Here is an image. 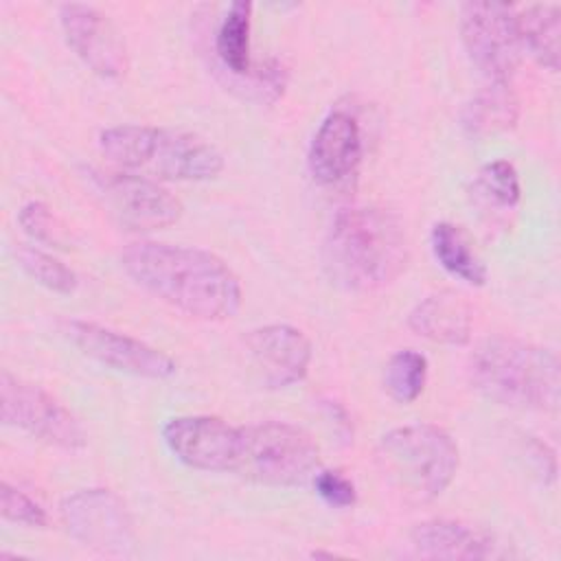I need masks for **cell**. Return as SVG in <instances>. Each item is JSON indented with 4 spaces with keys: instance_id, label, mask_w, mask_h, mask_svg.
I'll use <instances>...</instances> for the list:
<instances>
[{
    "instance_id": "obj_22",
    "label": "cell",
    "mask_w": 561,
    "mask_h": 561,
    "mask_svg": "<svg viewBox=\"0 0 561 561\" xmlns=\"http://www.w3.org/2000/svg\"><path fill=\"white\" fill-rule=\"evenodd\" d=\"M427 383V359L414 348H401L390 355L383 368V390L397 403L416 401Z\"/></svg>"
},
{
    "instance_id": "obj_19",
    "label": "cell",
    "mask_w": 561,
    "mask_h": 561,
    "mask_svg": "<svg viewBox=\"0 0 561 561\" xmlns=\"http://www.w3.org/2000/svg\"><path fill=\"white\" fill-rule=\"evenodd\" d=\"M430 243L434 259L443 270H447L451 276L465 280L467 285L482 287L489 278L486 265L478 256V252L471 245L469 234L451 224V221H438L434 224L430 232Z\"/></svg>"
},
{
    "instance_id": "obj_20",
    "label": "cell",
    "mask_w": 561,
    "mask_h": 561,
    "mask_svg": "<svg viewBox=\"0 0 561 561\" xmlns=\"http://www.w3.org/2000/svg\"><path fill=\"white\" fill-rule=\"evenodd\" d=\"M522 46L543 68L559 70V35H561V7L557 2H537L517 11Z\"/></svg>"
},
{
    "instance_id": "obj_16",
    "label": "cell",
    "mask_w": 561,
    "mask_h": 561,
    "mask_svg": "<svg viewBox=\"0 0 561 561\" xmlns=\"http://www.w3.org/2000/svg\"><path fill=\"white\" fill-rule=\"evenodd\" d=\"M410 543L419 557L425 559H493L500 554L497 539L460 519L432 517L414 524L410 530Z\"/></svg>"
},
{
    "instance_id": "obj_9",
    "label": "cell",
    "mask_w": 561,
    "mask_h": 561,
    "mask_svg": "<svg viewBox=\"0 0 561 561\" xmlns=\"http://www.w3.org/2000/svg\"><path fill=\"white\" fill-rule=\"evenodd\" d=\"M88 180L105 208L129 230H162L184 213L182 202L151 178L121 169H88Z\"/></svg>"
},
{
    "instance_id": "obj_5",
    "label": "cell",
    "mask_w": 561,
    "mask_h": 561,
    "mask_svg": "<svg viewBox=\"0 0 561 561\" xmlns=\"http://www.w3.org/2000/svg\"><path fill=\"white\" fill-rule=\"evenodd\" d=\"M375 456L383 480L410 504H425L443 495L460 462L451 434L432 423L386 432Z\"/></svg>"
},
{
    "instance_id": "obj_23",
    "label": "cell",
    "mask_w": 561,
    "mask_h": 561,
    "mask_svg": "<svg viewBox=\"0 0 561 561\" xmlns=\"http://www.w3.org/2000/svg\"><path fill=\"white\" fill-rule=\"evenodd\" d=\"M15 259H18V265L24 270V274L33 278L37 285L46 287L48 291L72 294L79 285L77 274L66 263H61L57 256L35 245L18 243Z\"/></svg>"
},
{
    "instance_id": "obj_24",
    "label": "cell",
    "mask_w": 561,
    "mask_h": 561,
    "mask_svg": "<svg viewBox=\"0 0 561 561\" xmlns=\"http://www.w3.org/2000/svg\"><path fill=\"white\" fill-rule=\"evenodd\" d=\"M473 195L495 208H515L522 197L519 175L508 160L486 162L473 180Z\"/></svg>"
},
{
    "instance_id": "obj_13",
    "label": "cell",
    "mask_w": 561,
    "mask_h": 561,
    "mask_svg": "<svg viewBox=\"0 0 561 561\" xmlns=\"http://www.w3.org/2000/svg\"><path fill=\"white\" fill-rule=\"evenodd\" d=\"M169 451L197 471L230 473L237 456L239 427L210 414L173 416L162 427Z\"/></svg>"
},
{
    "instance_id": "obj_18",
    "label": "cell",
    "mask_w": 561,
    "mask_h": 561,
    "mask_svg": "<svg viewBox=\"0 0 561 561\" xmlns=\"http://www.w3.org/2000/svg\"><path fill=\"white\" fill-rule=\"evenodd\" d=\"M519 121V99L511 83L489 81L478 94H473L460 114L462 129L471 138H484L491 134L508 131Z\"/></svg>"
},
{
    "instance_id": "obj_4",
    "label": "cell",
    "mask_w": 561,
    "mask_h": 561,
    "mask_svg": "<svg viewBox=\"0 0 561 561\" xmlns=\"http://www.w3.org/2000/svg\"><path fill=\"white\" fill-rule=\"evenodd\" d=\"M469 379L473 388L508 408L557 410L559 359L550 348L515 337H486L469 355Z\"/></svg>"
},
{
    "instance_id": "obj_3",
    "label": "cell",
    "mask_w": 561,
    "mask_h": 561,
    "mask_svg": "<svg viewBox=\"0 0 561 561\" xmlns=\"http://www.w3.org/2000/svg\"><path fill=\"white\" fill-rule=\"evenodd\" d=\"M99 149L116 169L156 182H204L224 169V156L213 142L153 125L107 127L99 136Z\"/></svg>"
},
{
    "instance_id": "obj_27",
    "label": "cell",
    "mask_w": 561,
    "mask_h": 561,
    "mask_svg": "<svg viewBox=\"0 0 561 561\" xmlns=\"http://www.w3.org/2000/svg\"><path fill=\"white\" fill-rule=\"evenodd\" d=\"M311 480L316 493L333 508H351L357 502L355 482L337 469H318Z\"/></svg>"
},
{
    "instance_id": "obj_28",
    "label": "cell",
    "mask_w": 561,
    "mask_h": 561,
    "mask_svg": "<svg viewBox=\"0 0 561 561\" xmlns=\"http://www.w3.org/2000/svg\"><path fill=\"white\" fill-rule=\"evenodd\" d=\"M322 405H324V412H327V416L329 419H333L331 423H335V427L337 430H342V434L344 436H348V434H353V425H351V416H348V412H346V408L342 405V403H337V401H322Z\"/></svg>"
},
{
    "instance_id": "obj_11",
    "label": "cell",
    "mask_w": 561,
    "mask_h": 561,
    "mask_svg": "<svg viewBox=\"0 0 561 561\" xmlns=\"http://www.w3.org/2000/svg\"><path fill=\"white\" fill-rule=\"evenodd\" d=\"M61 335L94 362L145 379H169L178 364L156 346L85 320H64Z\"/></svg>"
},
{
    "instance_id": "obj_10",
    "label": "cell",
    "mask_w": 561,
    "mask_h": 561,
    "mask_svg": "<svg viewBox=\"0 0 561 561\" xmlns=\"http://www.w3.org/2000/svg\"><path fill=\"white\" fill-rule=\"evenodd\" d=\"M61 522L79 543L110 557H127L136 530L125 502L110 489H79L59 504Z\"/></svg>"
},
{
    "instance_id": "obj_26",
    "label": "cell",
    "mask_w": 561,
    "mask_h": 561,
    "mask_svg": "<svg viewBox=\"0 0 561 561\" xmlns=\"http://www.w3.org/2000/svg\"><path fill=\"white\" fill-rule=\"evenodd\" d=\"M0 513L2 519L26 528H46L48 524V515L42 504L9 482L0 484Z\"/></svg>"
},
{
    "instance_id": "obj_12",
    "label": "cell",
    "mask_w": 561,
    "mask_h": 561,
    "mask_svg": "<svg viewBox=\"0 0 561 561\" xmlns=\"http://www.w3.org/2000/svg\"><path fill=\"white\" fill-rule=\"evenodd\" d=\"M59 24L68 46L94 75L118 79L127 72L125 39L103 11L92 4L68 2L59 7Z\"/></svg>"
},
{
    "instance_id": "obj_15",
    "label": "cell",
    "mask_w": 561,
    "mask_h": 561,
    "mask_svg": "<svg viewBox=\"0 0 561 561\" xmlns=\"http://www.w3.org/2000/svg\"><path fill=\"white\" fill-rule=\"evenodd\" d=\"M364 153L359 123L344 110L329 112L309 145V171L316 182L331 186L355 173Z\"/></svg>"
},
{
    "instance_id": "obj_14",
    "label": "cell",
    "mask_w": 561,
    "mask_h": 561,
    "mask_svg": "<svg viewBox=\"0 0 561 561\" xmlns=\"http://www.w3.org/2000/svg\"><path fill=\"white\" fill-rule=\"evenodd\" d=\"M243 346L265 388L278 390L305 379L311 364L309 337L291 324H263L243 335Z\"/></svg>"
},
{
    "instance_id": "obj_6",
    "label": "cell",
    "mask_w": 561,
    "mask_h": 561,
    "mask_svg": "<svg viewBox=\"0 0 561 561\" xmlns=\"http://www.w3.org/2000/svg\"><path fill=\"white\" fill-rule=\"evenodd\" d=\"M318 469L320 449L302 427L283 421L239 427L230 473L267 486H298L311 480Z\"/></svg>"
},
{
    "instance_id": "obj_1",
    "label": "cell",
    "mask_w": 561,
    "mask_h": 561,
    "mask_svg": "<svg viewBox=\"0 0 561 561\" xmlns=\"http://www.w3.org/2000/svg\"><path fill=\"white\" fill-rule=\"evenodd\" d=\"M127 276L158 300L199 320H228L241 307V283L217 254L162 241H134L121 252Z\"/></svg>"
},
{
    "instance_id": "obj_2",
    "label": "cell",
    "mask_w": 561,
    "mask_h": 561,
    "mask_svg": "<svg viewBox=\"0 0 561 561\" xmlns=\"http://www.w3.org/2000/svg\"><path fill=\"white\" fill-rule=\"evenodd\" d=\"M322 261L329 278L351 291H375L408 267L410 245L403 221L379 206H351L333 217Z\"/></svg>"
},
{
    "instance_id": "obj_21",
    "label": "cell",
    "mask_w": 561,
    "mask_h": 561,
    "mask_svg": "<svg viewBox=\"0 0 561 561\" xmlns=\"http://www.w3.org/2000/svg\"><path fill=\"white\" fill-rule=\"evenodd\" d=\"M250 18L252 4L234 0L226 9L215 33V53L221 66L237 77H248L254 70L250 59Z\"/></svg>"
},
{
    "instance_id": "obj_25",
    "label": "cell",
    "mask_w": 561,
    "mask_h": 561,
    "mask_svg": "<svg viewBox=\"0 0 561 561\" xmlns=\"http://www.w3.org/2000/svg\"><path fill=\"white\" fill-rule=\"evenodd\" d=\"M18 224L37 243L59 250L68 248L70 243L68 228L44 202H26L18 213Z\"/></svg>"
},
{
    "instance_id": "obj_17",
    "label": "cell",
    "mask_w": 561,
    "mask_h": 561,
    "mask_svg": "<svg viewBox=\"0 0 561 561\" xmlns=\"http://www.w3.org/2000/svg\"><path fill=\"white\" fill-rule=\"evenodd\" d=\"M408 327L430 342L465 346L471 340L473 316L462 294L443 289L425 296L412 307Z\"/></svg>"
},
{
    "instance_id": "obj_8",
    "label": "cell",
    "mask_w": 561,
    "mask_h": 561,
    "mask_svg": "<svg viewBox=\"0 0 561 561\" xmlns=\"http://www.w3.org/2000/svg\"><path fill=\"white\" fill-rule=\"evenodd\" d=\"M0 419L9 427L55 445L66 451L85 447V432L79 419L44 388L2 370L0 375Z\"/></svg>"
},
{
    "instance_id": "obj_7",
    "label": "cell",
    "mask_w": 561,
    "mask_h": 561,
    "mask_svg": "<svg viewBox=\"0 0 561 561\" xmlns=\"http://www.w3.org/2000/svg\"><path fill=\"white\" fill-rule=\"evenodd\" d=\"M460 39L471 64L489 81L511 83L524 53L513 4L465 2L460 7Z\"/></svg>"
}]
</instances>
